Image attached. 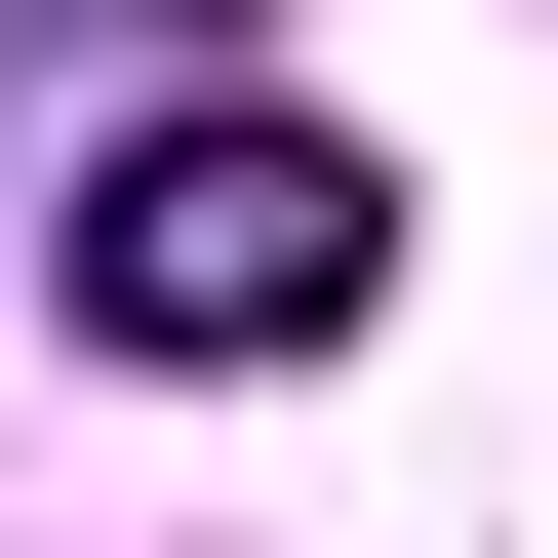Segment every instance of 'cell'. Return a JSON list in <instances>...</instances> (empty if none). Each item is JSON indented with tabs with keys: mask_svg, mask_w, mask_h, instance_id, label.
Wrapping results in <instances>:
<instances>
[{
	"mask_svg": "<svg viewBox=\"0 0 558 558\" xmlns=\"http://www.w3.org/2000/svg\"><path fill=\"white\" fill-rule=\"evenodd\" d=\"M81 319H120V360H360V319H399V160L279 120V81L120 120V160H81Z\"/></svg>",
	"mask_w": 558,
	"mask_h": 558,
	"instance_id": "6da1fadb",
	"label": "cell"
}]
</instances>
